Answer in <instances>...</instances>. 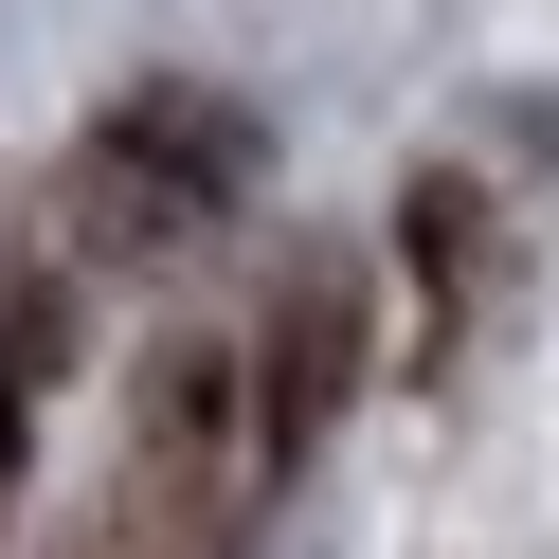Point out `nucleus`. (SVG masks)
Returning a JSON list of instances; mask_svg holds the SVG:
<instances>
[{"label":"nucleus","mask_w":559,"mask_h":559,"mask_svg":"<svg viewBox=\"0 0 559 559\" xmlns=\"http://www.w3.org/2000/svg\"><path fill=\"white\" fill-rule=\"evenodd\" d=\"M253 109L235 91H199V73H145V91H109L91 109V145H73V181H55V271H181L199 235L253 199Z\"/></svg>","instance_id":"nucleus-1"},{"label":"nucleus","mask_w":559,"mask_h":559,"mask_svg":"<svg viewBox=\"0 0 559 559\" xmlns=\"http://www.w3.org/2000/svg\"><path fill=\"white\" fill-rule=\"evenodd\" d=\"M343 397H361V253L289 235V289L253 307V433H271V469H307Z\"/></svg>","instance_id":"nucleus-2"},{"label":"nucleus","mask_w":559,"mask_h":559,"mask_svg":"<svg viewBox=\"0 0 559 559\" xmlns=\"http://www.w3.org/2000/svg\"><path fill=\"white\" fill-rule=\"evenodd\" d=\"M19 415H37V397H0V506H19Z\"/></svg>","instance_id":"nucleus-3"}]
</instances>
